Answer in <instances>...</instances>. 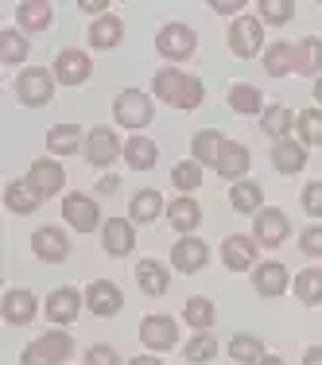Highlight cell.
Segmentation results:
<instances>
[{
  "label": "cell",
  "mask_w": 322,
  "mask_h": 365,
  "mask_svg": "<svg viewBox=\"0 0 322 365\" xmlns=\"http://www.w3.org/2000/svg\"><path fill=\"white\" fill-rule=\"evenodd\" d=\"M152 90L163 106H175V109H187V113L206 101V86L198 82L194 74L175 71V66H163V71L152 78Z\"/></svg>",
  "instance_id": "1"
},
{
  "label": "cell",
  "mask_w": 322,
  "mask_h": 365,
  "mask_svg": "<svg viewBox=\"0 0 322 365\" xmlns=\"http://www.w3.org/2000/svg\"><path fill=\"white\" fill-rule=\"evenodd\" d=\"M74 354V334H63V330H47L36 342L24 346L20 365H66Z\"/></svg>",
  "instance_id": "2"
},
{
  "label": "cell",
  "mask_w": 322,
  "mask_h": 365,
  "mask_svg": "<svg viewBox=\"0 0 322 365\" xmlns=\"http://www.w3.org/2000/svg\"><path fill=\"white\" fill-rule=\"evenodd\" d=\"M152 98H147L144 90H120L117 98H113V120H117L120 128H133V133H140V128L152 125Z\"/></svg>",
  "instance_id": "3"
},
{
  "label": "cell",
  "mask_w": 322,
  "mask_h": 365,
  "mask_svg": "<svg viewBox=\"0 0 322 365\" xmlns=\"http://www.w3.org/2000/svg\"><path fill=\"white\" fill-rule=\"evenodd\" d=\"M55 98V71L47 66H28L20 78H16V101L28 109H43Z\"/></svg>",
  "instance_id": "4"
},
{
  "label": "cell",
  "mask_w": 322,
  "mask_h": 365,
  "mask_svg": "<svg viewBox=\"0 0 322 365\" xmlns=\"http://www.w3.org/2000/svg\"><path fill=\"white\" fill-rule=\"evenodd\" d=\"M155 51H160L167 63H182V58H190L198 51L194 28H187V24H179V20L163 24V28L155 31Z\"/></svg>",
  "instance_id": "5"
},
{
  "label": "cell",
  "mask_w": 322,
  "mask_h": 365,
  "mask_svg": "<svg viewBox=\"0 0 322 365\" xmlns=\"http://www.w3.org/2000/svg\"><path fill=\"white\" fill-rule=\"evenodd\" d=\"M229 51L237 58H256L264 51V24H260V16H237L229 24Z\"/></svg>",
  "instance_id": "6"
},
{
  "label": "cell",
  "mask_w": 322,
  "mask_h": 365,
  "mask_svg": "<svg viewBox=\"0 0 322 365\" xmlns=\"http://www.w3.org/2000/svg\"><path fill=\"white\" fill-rule=\"evenodd\" d=\"M63 218H66V225H71L74 233H93L98 225H105L101 222L98 198L82 195V190H71V195L63 198Z\"/></svg>",
  "instance_id": "7"
},
{
  "label": "cell",
  "mask_w": 322,
  "mask_h": 365,
  "mask_svg": "<svg viewBox=\"0 0 322 365\" xmlns=\"http://www.w3.org/2000/svg\"><path fill=\"white\" fill-rule=\"evenodd\" d=\"M82 307H85V292H78V288H55L43 299V315L51 319L55 327H71L78 315H82Z\"/></svg>",
  "instance_id": "8"
},
{
  "label": "cell",
  "mask_w": 322,
  "mask_h": 365,
  "mask_svg": "<svg viewBox=\"0 0 322 365\" xmlns=\"http://www.w3.org/2000/svg\"><path fill=\"white\" fill-rule=\"evenodd\" d=\"M31 253H36V260H43V264H63V260L71 257V237H66L63 225H39V230L31 233Z\"/></svg>",
  "instance_id": "9"
},
{
  "label": "cell",
  "mask_w": 322,
  "mask_h": 365,
  "mask_svg": "<svg viewBox=\"0 0 322 365\" xmlns=\"http://www.w3.org/2000/svg\"><path fill=\"white\" fill-rule=\"evenodd\" d=\"M140 342L152 354H167L179 346V323L171 315H144L140 323Z\"/></svg>",
  "instance_id": "10"
},
{
  "label": "cell",
  "mask_w": 322,
  "mask_h": 365,
  "mask_svg": "<svg viewBox=\"0 0 322 365\" xmlns=\"http://www.w3.org/2000/svg\"><path fill=\"white\" fill-rule=\"evenodd\" d=\"M82 155H85V163L90 168H109L117 155H125V144L117 140V133L113 128H90L85 133V148H82Z\"/></svg>",
  "instance_id": "11"
},
{
  "label": "cell",
  "mask_w": 322,
  "mask_h": 365,
  "mask_svg": "<svg viewBox=\"0 0 322 365\" xmlns=\"http://www.w3.org/2000/svg\"><path fill=\"white\" fill-rule=\"evenodd\" d=\"M55 82L58 86H82L85 78L93 74V58L85 55V51H78V47H66V51H58L55 55Z\"/></svg>",
  "instance_id": "12"
},
{
  "label": "cell",
  "mask_w": 322,
  "mask_h": 365,
  "mask_svg": "<svg viewBox=\"0 0 322 365\" xmlns=\"http://www.w3.org/2000/svg\"><path fill=\"white\" fill-rule=\"evenodd\" d=\"M287 233H291V222H287L284 210H260L256 214V225H252V237H256V245L264 249H280L287 241Z\"/></svg>",
  "instance_id": "13"
},
{
  "label": "cell",
  "mask_w": 322,
  "mask_h": 365,
  "mask_svg": "<svg viewBox=\"0 0 322 365\" xmlns=\"http://www.w3.org/2000/svg\"><path fill=\"white\" fill-rule=\"evenodd\" d=\"M101 249L109 257H128L136 249V225L133 218H105L101 225Z\"/></svg>",
  "instance_id": "14"
},
{
  "label": "cell",
  "mask_w": 322,
  "mask_h": 365,
  "mask_svg": "<svg viewBox=\"0 0 322 365\" xmlns=\"http://www.w3.org/2000/svg\"><path fill=\"white\" fill-rule=\"evenodd\" d=\"M36 187V195L39 198H51V195H58L63 190V182H66V171H63V163L55 160V155H47V160H36L28 168V175H24Z\"/></svg>",
  "instance_id": "15"
},
{
  "label": "cell",
  "mask_w": 322,
  "mask_h": 365,
  "mask_svg": "<svg viewBox=\"0 0 322 365\" xmlns=\"http://www.w3.org/2000/svg\"><path fill=\"white\" fill-rule=\"evenodd\" d=\"M222 264L229 268V272H249V268L256 264V237H249V233H229V237L222 241Z\"/></svg>",
  "instance_id": "16"
},
{
  "label": "cell",
  "mask_w": 322,
  "mask_h": 365,
  "mask_svg": "<svg viewBox=\"0 0 322 365\" xmlns=\"http://www.w3.org/2000/svg\"><path fill=\"white\" fill-rule=\"evenodd\" d=\"M206 260H210V245L198 241V237H182V241L171 245V268H175V272L194 276V272L206 268Z\"/></svg>",
  "instance_id": "17"
},
{
  "label": "cell",
  "mask_w": 322,
  "mask_h": 365,
  "mask_svg": "<svg viewBox=\"0 0 322 365\" xmlns=\"http://www.w3.org/2000/svg\"><path fill=\"white\" fill-rule=\"evenodd\" d=\"M85 307L93 311L98 319H113L120 315V307H125V295L113 280H93L90 288H85Z\"/></svg>",
  "instance_id": "18"
},
{
  "label": "cell",
  "mask_w": 322,
  "mask_h": 365,
  "mask_svg": "<svg viewBox=\"0 0 322 365\" xmlns=\"http://www.w3.org/2000/svg\"><path fill=\"white\" fill-rule=\"evenodd\" d=\"M0 311H4V323L8 327H28L31 319L39 315V299L28 288H12L4 295V303H0Z\"/></svg>",
  "instance_id": "19"
},
{
  "label": "cell",
  "mask_w": 322,
  "mask_h": 365,
  "mask_svg": "<svg viewBox=\"0 0 322 365\" xmlns=\"http://www.w3.org/2000/svg\"><path fill=\"white\" fill-rule=\"evenodd\" d=\"M16 24H20L24 36H43L55 24V8H51V0H24L16 8Z\"/></svg>",
  "instance_id": "20"
},
{
  "label": "cell",
  "mask_w": 322,
  "mask_h": 365,
  "mask_svg": "<svg viewBox=\"0 0 322 365\" xmlns=\"http://www.w3.org/2000/svg\"><path fill=\"white\" fill-rule=\"evenodd\" d=\"M167 222L175 233H182V237H194V230L202 225V206L190 195H179L175 202H167Z\"/></svg>",
  "instance_id": "21"
},
{
  "label": "cell",
  "mask_w": 322,
  "mask_h": 365,
  "mask_svg": "<svg viewBox=\"0 0 322 365\" xmlns=\"http://www.w3.org/2000/svg\"><path fill=\"white\" fill-rule=\"evenodd\" d=\"M287 268L280 260H264V264H256V272H252V288L256 295H264V299H276V295L287 292Z\"/></svg>",
  "instance_id": "22"
},
{
  "label": "cell",
  "mask_w": 322,
  "mask_h": 365,
  "mask_svg": "<svg viewBox=\"0 0 322 365\" xmlns=\"http://www.w3.org/2000/svg\"><path fill=\"white\" fill-rule=\"evenodd\" d=\"M85 39H90L93 51H113L120 39H125V20H120V16H113V12L98 16V20L90 24V31H85Z\"/></svg>",
  "instance_id": "23"
},
{
  "label": "cell",
  "mask_w": 322,
  "mask_h": 365,
  "mask_svg": "<svg viewBox=\"0 0 322 365\" xmlns=\"http://www.w3.org/2000/svg\"><path fill=\"white\" fill-rule=\"evenodd\" d=\"M163 210H167V202H163V195L155 187L136 190L133 202H128V218H133V225H152Z\"/></svg>",
  "instance_id": "24"
},
{
  "label": "cell",
  "mask_w": 322,
  "mask_h": 365,
  "mask_svg": "<svg viewBox=\"0 0 322 365\" xmlns=\"http://www.w3.org/2000/svg\"><path fill=\"white\" fill-rule=\"evenodd\" d=\"M249 168H252V152L245 144H237V140H229L225 144V152H222V160H217V175L222 179H233V182H241L249 175Z\"/></svg>",
  "instance_id": "25"
},
{
  "label": "cell",
  "mask_w": 322,
  "mask_h": 365,
  "mask_svg": "<svg viewBox=\"0 0 322 365\" xmlns=\"http://www.w3.org/2000/svg\"><path fill=\"white\" fill-rule=\"evenodd\" d=\"M225 144H229V140H225L217 128H202V133H194V140H190V160H198L202 168H217Z\"/></svg>",
  "instance_id": "26"
},
{
  "label": "cell",
  "mask_w": 322,
  "mask_h": 365,
  "mask_svg": "<svg viewBox=\"0 0 322 365\" xmlns=\"http://www.w3.org/2000/svg\"><path fill=\"white\" fill-rule=\"evenodd\" d=\"M272 168L280 171V175H299V171L307 168V148L299 140H276L272 144Z\"/></svg>",
  "instance_id": "27"
},
{
  "label": "cell",
  "mask_w": 322,
  "mask_h": 365,
  "mask_svg": "<svg viewBox=\"0 0 322 365\" xmlns=\"http://www.w3.org/2000/svg\"><path fill=\"white\" fill-rule=\"evenodd\" d=\"M136 284H140L144 295L160 299V295H167V288H171V272L160 260H140V264H136Z\"/></svg>",
  "instance_id": "28"
},
{
  "label": "cell",
  "mask_w": 322,
  "mask_h": 365,
  "mask_svg": "<svg viewBox=\"0 0 322 365\" xmlns=\"http://www.w3.org/2000/svg\"><path fill=\"white\" fill-rule=\"evenodd\" d=\"M85 148V133L78 125H55V128H47V152L51 155H74V152H82Z\"/></svg>",
  "instance_id": "29"
},
{
  "label": "cell",
  "mask_w": 322,
  "mask_h": 365,
  "mask_svg": "<svg viewBox=\"0 0 322 365\" xmlns=\"http://www.w3.org/2000/svg\"><path fill=\"white\" fill-rule=\"evenodd\" d=\"M295 74L322 78V39L318 36H303L295 43Z\"/></svg>",
  "instance_id": "30"
},
{
  "label": "cell",
  "mask_w": 322,
  "mask_h": 365,
  "mask_svg": "<svg viewBox=\"0 0 322 365\" xmlns=\"http://www.w3.org/2000/svg\"><path fill=\"white\" fill-rule=\"evenodd\" d=\"M225 101H229V109L237 113V117H256V113H264V98H260V90L252 82H233L229 93H225Z\"/></svg>",
  "instance_id": "31"
},
{
  "label": "cell",
  "mask_w": 322,
  "mask_h": 365,
  "mask_svg": "<svg viewBox=\"0 0 322 365\" xmlns=\"http://www.w3.org/2000/svg\"><path fill=\"white\" fill-rule=\"evenodd\" d=\"M229 206L237 214H260V210H264V187L252 182V179L233 182V187H229Z\"/></svg>",
  "instance_id": "32"
},
{
  "label": "cell",
  "mask_w": 322,
  "mask_h": 365,
  "mask_svg": "<svg viewBox=\"0 0 322 365\" xmlns=\"http://www.w3.org/2000/svg\"><path fill=\"white\" fill-rule=\"evenodd\" d=\"M39 202H43V198L36 195V187H31L28 179H12V182L4 187V206H8L12 214H36Z\"/></svg>",
  "instance_id": "33"
},
{
  "label": "cell",
  "mask_w": 322,
  "mask_h": 365,
  "mask_svg": "<svg viewBox=\"0 0 322 365\" xmlns=\"http://www.w3.org/2000/svg\"><path fill=\"white\" fill-rule=\"evenodd\" d=\"M160 160V144L147 140V136H128L125 140V163L133 171H152Z\"/></svg>",
  "instance_id": "34"
},
{
  "label": "cell",
  "mask_w": 322,
  "mask_h": 365,
  "mask_svg": "<svg viewBox=\"0 0 322 365\" xmlns=\"http://www.w3.org/2000/svg\"><path fill=\"white\" fill-rule=\"evenodd\" d=\"M264 71H268V78H287V74H295V43L276 39L272 47L264 51Z\"/></svg>",
  "instance_id": "35"
},
{
  "label": "cell",
  "mask_w": 322,
  "mask_h": 365,
  "mask_svg": "<svg viewBox=\"0 0 322 365\" xmlns=\"http://www.w3.org/2000/svg\"><path fill=\"white\" fill-rule=\"evenodd\" d=\"M295 117L299 113H291L287 106H268L264 117H260V128H264L272 140H291V128H295Z\"/></svg>",
  "instance_id": "36"
},
{
  "label": "cell",
  "mask_w": 322,
  "mask_h": 365,
  "mask_svg": "<svg viewBox=\"0 0 322 365\" xmlns=\"http://www.w3.org/2000/svg\"><path fill=\"white\" fill-rule=\"evenodd\" d=\"M264 342H260L256 334H233L229 338V358L237 365H260L264 361Z\"/></svg>",
  "instance_id": "37"
},
{
  "label": "cell",
  "mask_w": 322,
  "mask_h": 365,
  "mask_svg": "<svg viewBox=\"0 0 322 365\" xmlns=\"http://www.w3.org/2000/svg\"><path fill=\"white\" fill-rule=\"evenodd\" d=\"M182 319H187V327H194V330H210L217 311H214V303L206 299V295H190V299L182 303Z\"/></svg>",
  "instance_id": "38"
},
{
  "label": "cell",
  "mask_w": 322,
  "mask_h": 365,
  "mask_svg": "<svg viewBox=\"0 0 322 365\" xmlns=\"http://www.w3.org/2000/svg\"><path fill=\"white\" fill-rule=\"evenodd\" d=\"M291 288H295V295H299V303H307V307L322 303V268H303V272L291 280Z\"/></svg>",
  "instance_id": "39"
},
{
  "label": "cell",
  "mask_w": 322,
  "mask_h": 365,
  "mask_svg": "<svg viewBox=\"0 0 322 365\" xmlns=\"http://www.w3.org/2000/svg\"><path fill=\"white\" fill-rule=\"evenodd\" d=\"M295 128H299V144L303 148H322V109H303L295 117Z\"/></svg>",
  "instance_id": "40"
},
{
  "label": "cell",
  "mask_w": 322,
  "mask_h": 365,
  "mask_svg": "<svg viewBox=\"0 0 322 365\" xmlns=\"http://www.w3.org/2000/svg\"><path fill=\"white\" fill-rule=\"evenodd\" d=\"M171 182H175V190H182V195H194V190L202 187V163L179 160L175 168H171Z\"/></svg>",
  "instance_id": "41"
},
{
  "label": "cell",
  "mask_w": 322,
  "mask_h": 365,
  "mask_svg": "<svg viewBox=\"0 0 322 365\" xmlns=\"http://www.w3.org/2000/svg\"><path fill=\"white\" fill-rule=\"evenodd\" d=\"M182 358H187L190 365H206V361H214V358H217V338H214V334H206V330H198V334L190 338L187 346H182Z\"/></svg>",
  "instance_id": "42"
},
{
  "label": "cell",
  "mask_w": 322,
  "mask_h": 365,
  "mask_svg": "<svg viewBox=\"0 0 322 365\" xmlns=\"http://www.w3.org/2000/svg\"><path fill=\"white\" fill-rule=\"evenodd\" d=\"M0 58H4L8 66H16V63H24V58H28V36H24L20 28L0 31Z\"/></svg>",
  "instance_id": "43"
},
{
  "label": "cell",
  "mask_w": 322,
  "mask_h": 365,
  "mask_svg": "<svg viewBox=\"0 0 322 365\" xmlns=\"http://www.w3.org/2000/svg\"><path fill=\"white\" fill-rule=\"evenodd\" d=\"M256 16H260V24H276V28H280V24H287L295 16V4L291 0H260Z\"/></svg>",
  "instance_id": "44"
},
{
  "label": "cell",
  "mask_w": 322,
  "mask_h": 365,
  "mask_svg": "<svg viewBox=\"0 0 322 365\" xmlns=\"http://www.w3.org/2000/svg\"><path fill=\"white\" fill-rule=\"evenodd\" d=\"M85 365H128V361H120V354L113 346H90L85 350Z\"/></svg>",
  "instance_id": "45"
},
{
  "label": "cell",
  "mask_w": 322,
  "mask_h": 365,
  "mask_svg": "<svg viewBox=\"0 0 322 365\" xmlns=\"http://www.w3.org/2000/svg\"><path fill=\"white\" fill-rule=\"evenodd\" d=\"M299 249L307 257H322V225H307V230L299 233Z\"/></svg>",
  "instance_id": "46"
},
{
  "label": "cell",
  "mask_w": 322,
  "mask_h": 365,
  "mask_svg": "<svg viewBox=\"0 0 322 365\" xmlns=\"http://www.w3.org/2000/svg\"><path fill=\"white\" fill-rule=\"evenodd\" d=\"M303 210L311 218H322V182H307L303 187Z\"/></svg>",
  "instance_id": "47"
},
{
  "label": "cell",
  "mask_w": 322,
  "mask_h": 365,
  "mask_svg": "<svg viewBox=\"0 0 322 365\" xmlns=\"http://www.w3.org/2000/svg\"><path fill=\"white\" fill-rule=\"evenodd\" d=\"M210 8L217 16H237V12H245V0H214Z\"/></svg>",
  "instance_id": "48"
},
{
  "label": "cell",
  "mask_w": 322,
  "mask_h": 365,
  "mask_svg": "<svg viewBox=\"0 0 322 365\" xmlns=\"http://www.w3.org/2000/svg\"><path fill=\"white\" fill-rule=\"evenodd\" d=\"M78 8H82V12H90V16H93V20H98V16H105V8H109V0H82V4H78Z\"/></svg>",
  "instance_id": "49"
},
{
  "label": "cell",
  "mask_w": 322,
  "mask_h": 365,
  "mask_svg": "<svg viewBox=\"0 0 322 365\" xmlns=\"http://www.w3.org/2000/svg\"><path fill=\"white\" fill-rule=\"evenodd\" d=\"M303 365H322V346H311V350L303 354Z\"/></svg>",
  "instance_id": "50"
},
{
  "label": "cell",
  "mask_w": 322,
  "mask_h": 365,
  "mask_svg": "<svg viewBox=\"0 0 322 365\" xmlns=\"http://www.w3.org/2000/svg\"><path fill=\"white\" fill-rule=\"evenodd\" d=\"M117 187H120V182H117V175H105V179L98 182V190H101V195H113Z\"/></svg>",
  "instance_id": "51"
},
{
  "label": "cell",
  "mask_w": 322,
  "mask_h": 365,
  "mask_svg": "<svg viewBox=\"0 0 322 365\" xmlns=\"http://www.w3.org/2000/svg\"><path fill=\"white\" fill-rule=\"evenodd\" d=\"M128 365H163L160 358H155V354H140V358H133Z\"/></svg>",
  "instance_id": "52"
},
{
  "label": "cell",
  "mask_w": 322,
  "mask_h": 365,
  "mask_svg": "<svg viewBox=\"0 0 322 365\" xmlns=\"http://www.w3.org/2000/svg\"><path fill=\"white\" fill-rule=\"evenodd\" d=\"M260 365H284V358H276V354H264V361Z\"/></svg>",
  "instance_id": "53"
},
{
  "label": "cell",
  "mask_w": 322,
  "mask_h": 365,
  "mask_svg": "<svg viewBox=\"0 0 322 365\" xmlns=\"http://www.w3.org/2000/svg\"><path fill=\"white\" fill-rule=\"evenodd\" d=\"M315 101H318V109H322V78H315Z\"/></svg>",
  "instance_id": "54"
}]
</instances>
